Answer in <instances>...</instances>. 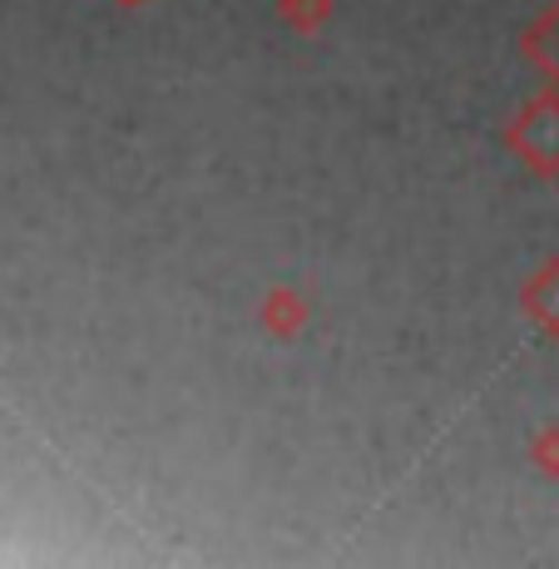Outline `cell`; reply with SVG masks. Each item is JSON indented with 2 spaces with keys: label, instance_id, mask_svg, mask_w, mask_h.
Here are the masks:
<instances>
[{
  "label": "cell",
  "instance_id": "1",
  "mask_svg": "<svg viewBox=\"0 0 559 569\" xmlns=\"http://www.w3.org/2000/svg\"><path fill=\"white\" fill-rule=\"evenodd\" d=\"M555 64H559V16H555Z\"/></svg>",
  "mask_w": 559,
  "mask_h": 569
}]
</instances>
